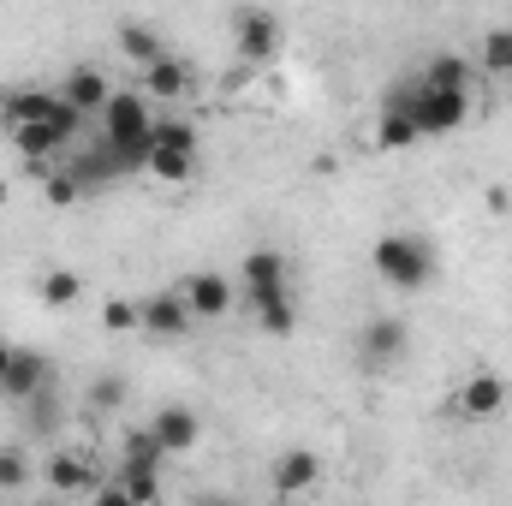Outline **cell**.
I'll use <instances>...</instances> for the list:
<instances>
[{"instance_id":"obj_1","label":"cell","mask_w":512,"mask_h":506,"mask_svg":"<svg viewBox=\"0 0 512 506\" xmlns=\"http://www.w3.org/2000/svg\"><path fill=\"white\" fill-rule=\"evenodd\" d=\"M102 143H108L126 167H149L155 114H149L143 90H114V96H108V108H102Z\"/></svg>"},{"instance_id":"obj_2","label":"cell","mask_w":512,"mask_h":506,"mask_svg":"<svg viewBox=\"0 0 512 506\" xmlns=\"http://www.w3.org/2000/svg\"><path fill=\"white\" fill-rule=\"evenodd\" d=\"M370 268L382 274V286H393V292H429V280H435V245L423 233H382L370 245Z\"/></svg>"},{"instance_id":"obj_3","label":"cell","mask_w":512,"mask_h":506,"mask_svg":"<svg viewBox=\"0 0 512 506\" xmlns=\"http://www.w3.org/2000/svg\"><path fill=\"white\" fill-rule=\"evenodd\" d=\"M393 90L405 96L417 137H453V131L471 120V96H459V90H429V84H417V78H405V84H393Z\"/></svg>"},{"instance_id":"obj_4","label":"cell","mask_w":512,"mask_h":506,"mask_svg":"<svg viewBox=\"0 0 512 506\" xmlns=\"http://www.w3.org/2000/svg\"><path fill=\"white\" fill-rule=\"evenodd\" d=\"M161 465H167V453L149 441V429H131L126 453H120V465H114V483H120L137 506H161Z\"/></svg>"},{"instance_id":"obj_5","label":"cell","mask_w":512,"mask_h":506,"mask_svg":"<svg viewBox=\"0 0 512 506\" xmlns=\"http://www.w3.org/2000/svg\"><path fill=\"white\" fill-rule=\"evenodd\" d=\"M239 292L251 298V310L292 298V274H286V256L274 251V245H256V251L239 262Z\"/></svg>"},{"instance_id":"obj_6","label":"cell","mask_w":512,"mask_h":506,"mask_svg":"<svg viewBox=\"0 0 512 506\" xmlns=\"http://www.w3.org/2000/svg\"><path fill=\"white\" fill-rule=\"evenodd\" d=\"M191 304L179 298V286H155L149 298H137V334H149V340H185L191 334Z\"/></svg>"},{"instance_id":"obj_7","label":"cell","mask_w":512,"mask_h":506,"mask_svg":"<svg viewBox=\"0 0 512 506\" xmlns=\"http://www.w3.org/2000/svg\"><path fill=\"white\" fill-rule=\"evenodd\" d=\"M501 411H507V376L471 370V376L453 387V417H459V423H495Z\"/></svg>"},{"instance_id":"obj_8","label":"cell","mask_w":512,"mask_h":506,"mask_svg":"<svg viewBox=\"0 0 512 506\" xmlns=\"http://www.w3.org/2000/svg\"><path fill=\"white\" fill-rule=\"evenodd\" d=\"M316 483H322V453H316V447H286V453L268 465L274 501H304V495H316Z\"/></svg>"},{"instance_id":"obj_9","label":"cell","mask_w":512,"mask_h":506,"mask_svg":"<svg viewBox=\"0 0 512 506\" xmlns=\"http://www.w3.org/2000/svg\"><path fill=\"white\" fill-rule=\"evenodd\" d=\"M179 298L191 304L197 322H221V316L233 310V298H239V280H227V274H215V268H197V274L179 280Z\"/></svg>"},{"instance_id":"obj_10","label":"cell","mask_w":512,"mask_h":506,"mask_svg":"<svg viewBox=\"0 0 512 506\" xmlns=\"http://www.w3.org/2000/svg\"><path fill=\"white\" fill-rule=\"evenodd\" d=\"M405 352H411V328H405L399 316H370V322H364V334H358L364 370H393Z\"/></svg>"},{"instance_id":"obj_11","label":"cell","mask_w":512,"mask_h":506,"mask_svg":"<svg viewBox=\"0 0 512 506\" xmlns=\"http://www.w3.org/2000/svg\"><path fill=\"white\" fill-rule=\"evenodd\" d=\"M143 429H149V441H155L167 459H179V453H191V447L203 441V417H197L191 405H155V417H149Z\"/></svg>"},{"instance_id":"obj_12","label":"cell","mask_w":512,"mask_h":506,"mask_svg":"<svg viewBox=\"0 0 512 506\" xmlns=\"http://www.w3.org/2000/svg\"><path fill=\"white\" fill-rule=\"evenodd\" d=\"M54 358L48 352H36V346H18L12 352V370L0 381V399H12V405H24V399H36L42 387H54Z\"/></svg>"},{"instance_id":"obj_13","label":"cell","mask_w":512,"mask_h":506,"mask_svg":"<svg viewBox=\"0 0 512 506\" xmlns=\"http://www.w3.org/2000/svg\"><path fill=\"white\" fill-rule=\"evenodd\" d=\"M42 483H48L54 495H96V489H102V471H96V459L54 447V453L42 459Z\"/></svg>"},{"instance_id":"obj_14","label":"cell","mask_w":512,"mask_h":506,"mask_svg":"<svg viewBox=\"0 0 512 506\" xmlns=\"http://www.w3.org/2000/svg\"><path fill=\"white\" fill-rule=\"evenodd\" d=\"M108 96H114V84H108V72L102 66H72L66 78H60V102L78 114V120H102V108H108Z\"/></svg>"},{"instance_id":"obj_15","label":"cell","mask_w":512,"mask_h":506,"mask_svg":"<svg viewBox=\"0 0 512 506\" xmlns=\"http://www.w3.org/2000/svg\"><path fill=\"white\" fill-rule=\"evenodd\" d=\"M233 48H239L245 60H268V54L280 48V18H274L268 6H239V12H233Z\"/></svg>"},{"instance_id":"obj_16","label":"cell","mask_w":512,"mask_h":506,"mask_svg":"<svg viewBox=\"0 0 512 506\" xmlns=\"http://www.w3.org/2000/svg\"><path fill=\"white\" fill-rule=\"evenodd\" d=\"M0 114H6V126H48L54 114H60V90H42V84H24V90H12V96H0Z\"/></svg>"},{"instance_id":"obj_17","label":"cell","mask_w":512,"mask_h":506,"mask_svg":"<svg viewBox=\"0 0 512 506\" xmlns=\"http://www.w3.org/2000/svg\"><path fill=\"white\" fill-rule=\"evenodd\" d=\"M143 96H161V102H179V96H191V66L167 48L155 66H143Z\"/></svg>"},{"instance_id":"obj_18","label":"cell","mask_w":512,"mask_h":506,"mask_svg":"<svg viewBox=\"0 0 512 506\" xmlns=\"http://www.w3.org/2000/svg\"><path fill=\"white\" fill-rule=\"evenodd\" d=\"M417 143V126H411V108L399 90L382 96V114H376V149H411Z\"/></svg>"},{"instance_id":"obj_19","label":"cell","mask_w":512,"mask_h":506,"mask_svg":"<svg viewBox=\"0 0 512 506\" xmlns=\"http://www.w3.org/2000/svg\"><path fill=\"white\" fill-rule=\"evenodd\" d=\"M66 173L90 191V185H102V179H114V173H126V161L108 149V143H96V149H72L66 155Z\"/></svg>"},{"instance_id":"obj_20","label":"cell","mask_w":512,"mask_h":506,"mask_svg":"<svg viewBox=\"0 0 512 506\" xmlns=\"http://www.w3.org/2000/svg\"><path fill=\"white\" fill-rule=\"evenodd\" d=\"M6 143H12L24 161H36V167H42V161H60V155H72V143L54 131V120H48V126H18Z\"/></svg>"},{"instance_id":"obj_21","label":"cell","mask_w":512,"mask_h":506,"mask_svg":"<svg viewBox=\"0 0 512 506\" xmlns=\"http://www.w3.org/2000/svg\"><path fill=\"white\" fill-rule=\"evenodd\" d=\"M417 84H429V90H459V96H471V60H459V54H435L423 72H417Z\"/></svg>"},{"instance_id":"obj_22","label":"cell","mask_w":512,"mask_h":506,"mask_svg":"<svg viewBox=\"0 0 512 506\" xmlns=\"http://www.w3.org/2000/svg\"><path fill=\"white\" fill-rule=\"evenodd\" d=\"M155 149H179V155H203V131L179 114H155Z\"/></svg>"},{"instance_id":"obj_23","label":"cell","mask_w":512,"mask_h":506,"mask_svg":"<svg viewBox=\"0 0 512 506\" xmlns=\"http://www.w3.org/2000/svg\"><path fill=\"white\" fill-rule=\"evenodd\" d=\"M18 411H24V429H30V435H54L66 405H60V387H42V393H36V399H24Z\"/></svg>"},{"instance_id":"obj_24","label":"cell","mask_w":512,"mask_h":506,"mask_svg":"<svg viewBox=\"0 0 512 506\" xmlns=\"http://www.w3.org/2000/svg\"><path fill=\"white\" fill-rule=\"evenodd\" d=\"M84 298V274L78 268H48L42 274V304L48 310H66V304H78Z\"/></svg>"},{"instance_id":"obj_25","label":"cell","mask_w":512,"mask_h":506,"mask_svg":"<svg viewBox=\"0 0 512 506\" xmlns=\"http://www.w3.org/2000/svg\"><path fill=\"white\" fill-rule=\"evenodd\" d=\"M120 48H126L137 66H155V60L167 54V42H161V36H155L149 24H120Z\"/></svg>"},{"instance_id":"obj_26","label":"cell","mask_w":512,"mask_h":506,"mask_svg":"<svg viewBox=\"0 0 512 506\" xmlns=\"http://www.w3.org/2000/svg\"><path fill=\"white\" fill-rule=\"evenodd\" d=\"M30 477H36L30 453H24L18 441H6V447H0V495H18V489H24Z\"/></svg>"},{"instance_id":"obj_27","label":"cell","mask_w":512,"mask_h":506,"mask_svg":"<svg viewBox=\"0 0 512 506\" xmlns=\"http://www.w3.org/2000/svg\"><path fill=\"white\" fill-rule=\"evenodd\" d=\"M483 72L489 78H512V24H495L483 36Z\"/></svg>"},{"instance_id":"obj_28","label":"cell","mask_w":512,"mask_h":506,"mask_svg":"<svg viewBox=\"0 0 512 506\" xmlns=\"http://www.w3.org/2000/svg\"><path fill=\"white\" fill-rule=\"evenodd\" d=\"M149 173L161 185H185L197 173V155H179V149H149Z\"/></svg>"},{"instance_id":"obj_29","label":"cell","mask_w":512,"mask_h":506,"mask_svg":"<svg viewBox=\"0 0 512 506\" xmlns=\"http://www.w3.org/2000/svg\"><path fill=\"white\" fill-rule=\"evenodd\" d=\"M251 316H256V334H268V340H286V334L298 328V304H292V298L262 304V310H251Z\"/></svg>"},{"instance_id":"obj_30","label":"cell","mask_w":512,"mask_h":506,"mask_svg":"<svg viewBox=\"0 0 512 506\" xmlns=\"http://www.w3.org/2000/svg\"><path fill=\"white\" fill-rule=\"evenodd\" d=\"M84 399H90V411H96V417L120 411V405H126V376H96V381H90V393H84Z\"/></svg>"},{"instance_id":"obj_31","label":"cell","mask_w":512,"mask_h":506,"mask_svg":"<svg viewBox=\"0 0 512 506\" xmlns=\"http://www.w3.org/2000/svg\"><path fill=\"white\" fill-rule=\"evenodd\" d=\"M42 197H48L54 209H66V203H78V197H84V185H78V179H72V173L60 167V173H48V185H42Z\"/></svg>"},{"instance_id":"obj_32","label":"cell","mask_w":512,"mask_h":506,"mask_svg":"<svg viewBox=\"0 0 512 506\" xmlns=\"http://www.w3.org/2000/svg\"><path fill=\"white\" fill-rule=\"evenodd\" d=\"M102 322H108V334H137V304L131 298H108L102 304Z\"/></svg>"},{"instance_id":"obj_33","label":"cell","mask_w":512,"mask_h":506,"mask_svg":"<svg viewBox=\"0 0 512 506\" xmlns=\"http://www.w3.org/2000/svg\"><path fill=\"white\" fill-rule=\"evenodd\" d=\"M90 506H137L126 495V489H120V483H114V477H108V483H102V489H96V495H90Z\"/></svg>"},{"instance_id":"obj_34","label":"cell","mask_w":512,"mask_h":506,"mask_svg":"<svg viewBox=\"0 0 512 506\" xmlns=\"http://www.w3.org/2000/svg\"><path fill=\"white\" fill-rule=\"evenodd\" d=\"M185 506H245V501H239V495H221V489H197Z\"/></svg>"},{"instance_id":"obj_35","label":"cell","mask_w":512,"mask_h":506,"mask_svg":"<svg viewBox=\"0 0 512 506\" xmlns=\"http://www.w3.org/2000/svg\"><path fill=\"white\" fill-rule=\"evenodd\" d=\"M483 203H489V215H507V209H512V191H507V185H489V197H483Z\"/></svg>"},{"instance_id":"obj_36","label":"cell","mask_w":512,"mask_h":506,"mask_svg":"<svg viewBox=\"0 0 512 506\" xmlns=\"http://www.w3.org/2000/svg\"><path fill=\"white\" fill-rule=\"evenodd\" d=\"M12 352H18V346H12V340H0V381H6V370H12Z\"/></svg>"},{"instance_id":"obj_37","label":"cell","mask_w":512,"mask_h":506,"mask_svg":"<svg viewBox=\"0 0 512 506\" xmlns=\"http://www.w3.org/2000/svg\"><path fill=\"white\" fill-rule=\"evenodd\" d=\"M6 137H12V126H6V114H0V143H6Z\"/></svg>"}]
</instances>
